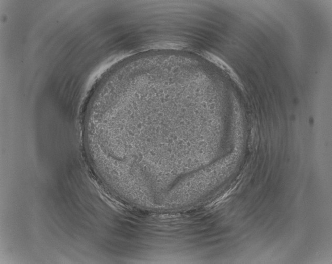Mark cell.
Returning a JSON list of instances; mask_svg holds the SVG:
<instances>
[{
    "label": "cell",
    "instance_id": "6da1fadb",
    "mask_svg": "<svg viewBox=\"0 0 332 264\" xmlns=\"http://www.w3.org/2000/svg\"><path fill=\"white\" fill-rule=\"evenodd\" d=\"M202 55L211 63L215 64L219 68H221L224 71L230 75V76L234 79V80L239 81L238 76L235 73L233 69L225 61L217 56L208 52H204L203 53Z\"/></svg>",
    "mask_w": 332,
    "mask_h": 264
}]
</instances>
